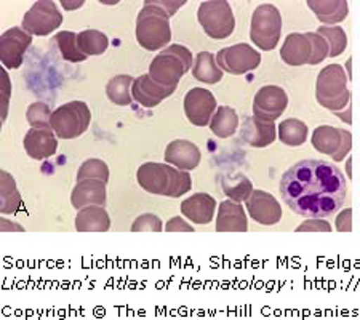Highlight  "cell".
I'll return each mask as SVG.
<instances>
[{"mask_svg": "<svg viewBox=\"0 0 360 320\" xmlns=\"http://www.w3.org/2000/svg\"><path fill=\"white\" fill-rule=\"evenodd\" d=\"M237 127H239V115H237L236 109L229 106H219L210 120V130L213 135L221 139L234 135Z\"/></svg>", "mask_w": 360, "mask_h": 320, "instance_id": "cell-27", "label": "cell"}, {"mask_svg": "<svg viewBox=\"0 0 360 320\" xmlns=\"http://www.w3.org/2000/svg\"><path fill=\"white\" fill-rule=\"evenodd\" d=\"M188 71H191V68L168 46L150 61L149 66L150 79L170 90H176L179 80Z\"/></svg>", "mask_w": 360, "mask_h": 320, "instance_id": "cell-9", "label": "cell"}, {"mask_svg": "<svg viewBox=\"0 0 360 320\" xmlns=\"http://www.w3.org/2000/svg\"><path fill=\"white\" fill-rule=\"evenodd\" d=\"M247 210L258 224L274 226L282 219V207L274 196L266 191H253L247 199Z\"/></svg>", "mask_w": 360, "mask_h": 320, "instance_id": "cell-15", "label": "cell"}, {"mask_svg": "<svg viewBox=\"0 0 360 320\" xmlns=\"http://www.w3.org/2000/svg\"><path fill=\"white\" fill-rule=\"evenodd\" d=\"M282 34L281 11L272 4H264L253 11L250 37L258 49L269 51L274 50Z\"/></svg>", "mask_w": 360, "mask_h": 320, "instance_id": "cell-5", "label": "cell"}, {"mask_svg": "<svg viewBox=\"0 0 360 320\" xmlns=\"http://www.w3.org/2000/svg\"><path fill=\"white\" fill-rule=\"evenodd\" d=\"M197 20H199L203 31L207 32V36L217 40L229 37L236 29L232 7L224 0L202 2L199 11H197Z\"/></svg>", "mask_w": 360, "mask_h": 320, "instance_id": "cell-7", "label": "cell"}, {"mask_svg": "<svg viewBox=\"0 0 360 320\" xmlns=\"http://www.w3.org/2000/svg\"><path fill=\"white\" fill-rule=\"evenodd\" d=\"M281 56L288 66H304L311 63L312 44L307 34L293 32L287 36L281 49Z\"/></svg>", "mask_w": 360, "mask_h": 320, "instance_id": "cell-21", "label": "cell"}, {"mask_svg": "<svg viewBox=\"0 0 360 320\" xmlns=\"http://www.w3.org/2000/svg\"><path fill=\"white\" fill-rule=\"evenodd\" d=\"M217 210V200L205 192H197L181 202V213L194 224H208Z\"/></svg>", "mask_w": 360, "mask_h": 320, "instance_id": "cell-22", "label": "cell"}, {"mask_svg": "<svg viewBox=\"0 0 360 320\" xmlns=\"http://www.w3.org/2000/svg\"><path fill=\"white\" fill-rule=\"evenodd\" d=\"M316 98L322 108L338 113L351 103V90L347 89V75L340 64H328L317 77Z\"/></svg>", "mask_w": 360, "mask_h": 320, "instance_id": "cell-4", "label": "cell"}, {"mask_svg": "<svg viewBox=\"0 0 360 320\" xmlns=\"http://www.w3.org/2000/svg\"><path fill=\"white\" fill-rule=\"evenodd\" d=\"M111 218L101 205H90L79 210L75 217V229L79 232H108Z\"/></svg>", "mask_w": 360, "mask_h": 320, "instance_id": "cell-25", "label": "cell"}, {"mask_svg": "<svg viewBox=\"0 0 360 320\" xmlns=\"http://www.w3.org/2000/svg\"><path fill=\"white\" fill-rule=\"evenodd\" d=\"M53 42L60 50V53L65 61H71V63H82L86 58L82 51L79 50L77 46V34L72 31H65V32H58L53 37Z\"/></svg>", "mask_w": 360, "mask_h": 320, "instance_id": "cell-33", "label": "cell"}, {"mask_svg": "<svg viewBox=\"0 0 360 320\" xmlns=\"http://www.w3.org/2000/svg\"><path fill=\"white\" fill-rule=\"evenodd\" d=\"M193 74L194 79L202 84H218L223 79V69L218 66L217 56L210 51H200L195 56Z\"/></svg>", "mask_w": 360, "mask_h": 320, "instance_id": "cell-26", "label": "cell"}, {"mask_svg": "<svg viewBox=\"0 0 360 320\" xmlns=\"http://www.w3.org/2000/svg\"><path fill=\"white\" fill-rule=\"evenodd\" d=\"M150 2L158 5V7H160L164 11H167L170 18L186 4L184 0H175V2H173V0H150Z\"/></svg>", "mask_w": 360, "mask_h": 320, "instance_id": "cell-41", "label": "cell"}, {"mask_svg": "<svg viewBox=\"0 0 360 320\" xmlns=\"http://www.w3.org/2000/svg\"><path fill=\"white\" fill-rule=\"evenodd\" d=\"M138 184L155 196L181 197L193 188L191 174L176 170L168 164L146 162L138 168Z\"/></svg>", "mask_w": 360, "mask_h": 320, "instance_id": "cell-2", "label": "cell"}, {"mask_svg": "<svg viewBox=\"0 0 360 320\" xmlns=\"http://www.w3.org/2000/svg\"><path fill=\"white\" fill-rule=\"evenodd\" d=\"M63 15L51 0H39L22 18V29L31 36H49L61 26Z\"/></svg>", "mask_w": 360, "mask_h": 320, "instance_id": "cell-10", "label": "cell"}, {"mask_svg": "<svg viewBox=\"0 0 360 320\" xmlns=\"http://www.w3.org/2000/svg\"><path fill=\"white\" fill-rule=\"evenodd\" d=\"M276 124L253 117H247L240 127V139L248 146L263 149L276 141Z\"/></svg>", "mask_w": 360, "mask_h": 320, "instance_id": "cell-18", "label": "cell"}, {"mask_svg": "<svg viewBox=\"0 0 360 320\" xmlns=\"http://www.w3.org/2000/svg\"><path fill=\"white\" fill-rule=\"evenodd\" d=\"M84 179H100V181L108 183L109 181L108 165L100 159L85 160L84 164L79 167V172H77V181H84Z\"/></svg>", "mask_w": 360, "mask_h": 320, "instance_id": "cell-35", "label": "cell"}, {"mask_svg": "<svg viewBox=\"0 0 360 320\" xmlns=\"http://www.w3.org/2000/svg\"><path fill=\"white\" fill-rule=\"evenodd\" d=\"M278 191L290 210L300 217L328 218L345 203L347 183L332 162L304 159L283 173Z\"/></svg>", "mask_w": 360, "mask_h": 320, "instance_id": "cell-1", "label": "cell"}, {"mask_svg": "<svg viewBox=\"0 0 360 320\" xmlns=\"http://www.w3.org/2000/svg\"><path fill=\"white\" fill-rule=\"evenodd\" d=\"M2 95H4V101H2V120L7 117V108H8V100H10V80L8 75L5 71H2Z\"/></svg>", "mask_w": 360, "mask_h": 320, "instance_id": "cell-43", "label": "cell"}, {"mask_svg": "<svg viewBox=\"0 0 360 320\" xmlns=\"http://www.w3.org/2000/svg\"><path fill=\"white\" fill-rule=\"evenodd\" d=\"M21 205L22 200L15 179L8 172H0V212L7 215L16 213Z\"/></svg>", "mask_w": 360, "mask_h": 320, "instance_id": "cell-28", "label": "cell"}, {"mask_svg": "<svg viewBox=\"0 0 360 320\" xmlns=\"http://www.w3.org/2000/svg\"><path fill=\"white\" fill-rule=\"evenodd\" d=\"M217 231L218 232H247L248 231L247 215L239 202H234L229 199L219 203Z\"/></svg>", "mask_w": 360, "mask_h": 320, "instance_id": "cell-23", "label": "cell"}, {"mask_svg": "<svg viewBox=\"0 0 360 320\" xmlns=\"http://www.w3.org/2000/svg\"><path fill=\"white\" fill-rule=\"evenodd\" d=\"M335 115H338V117H340L342 122H345V124L351 125V124H352V104L349 103L345 109L338 110V113H335Z\"/></svg>", "mask_w": 360, "mask_h": 320, "instance_id": "cell-44", "label": "cell"}, {"mask_svg": "<svg viewBox=\"0 0 360 320\" xmlns=\"http://www.w3.org/2000/svg\"><path fill=\"white\" fill-rule=\"evenodd\" d=\"M336 231L338 232H351L352 231V208H346L336 217Z\"/></svg>", "mask_w": 360, "mask_h": 320, "instance_id": "cell-40", "label": "cell"}, {"mask_svg": "<svg viewBox=\"0 0 360 320\" xmlns=\"http://www.w3.org/2000/svg\"><path fill=\"white\" fill-rule=\"evenodd\" d=\"M298 232H330L332 231V226L327 223L323 218H309L304 221L303 224L296 228Z\"/></svg>", "mask_w": 360, "mask_h": 320, "instance_id": "cell-39", "label": "cell"}, {"mask_svg": "<svg viewBox=\"0 0 360 320\" xmlns=\"http://www.w3.org/2000/svg\"><path fill=\"white\" fill-rule=\"evenodd\" d=\"M77 46L85 56L103 55L109 46V39L101 31L86 29V31L77 34Z\"/></svg>", "mask_w": 360, "mask_h": 320, "instance_id": "cell-29", "label": "cell"}, {"mask_svg": "<svg viewBox=\"0 0 360 320\" xmlns=\"http://www.w3.org/2000/svg\"><path fill=\"white\" fill-rule=\"evenodd\" d=\"M162 229H164V226H162L160 218L153 213L141 215V217L135 219V223L131 226L133 232H160Z\"/></svg>", "mask_w": 360, "mask_h": 320, "instance_id": "cell-38", "label": "cell"}, {"mask_svg": "<svg viewBox=\"0 0 360 320\" xmlns=\"http://www.w3.org/2000/svg\"><path fill=\"white\" fill-rule=\"evenodd\" d=\"M309 7L325 26H335L345 21L349 13V4L346 0H307Z\"/></svg>", "mask_w": 360, "mask_h": 320, "instance_id": "cell-24", "label": "cell"}, {"mask_svg": "<svg viewBox=\"0 0 360 320\" xmlns=\"http://www.w3.org/2000/svg\"><path fill=\"white\" fill-rule=\"evenodd\" d=\"M51 110L45 103L37 101L32 103L27 109V122L32 128H44V130H51Z\"/></svg>", "mask_w": 360, "mask_h": 320, "instance_id": "cell-36", "label": "cell"}, {"mask_svg": "<svg viewBox=\"0 0 360 320\" xmlns=\"http://www.w3.org/2000/svg\"><path fill=\"white\" fill-rule=\"evenodd\" d=\"M63 7H65L66 10H74V8H79V7H82L84 5V2H74V4H69V2H66V0H63Z\"/></svg>", "mask_w": 360, "mask_h": 320, "instance_id": "cell-45", "label": "cell"}, {"mask_svg": "<svg viewBox=\"0 0 360 320\" xmlns=\"http://www.w3.org/2000/svg\"><path fill=\"white\" fill-rule=\"evenodd\" d=\"M311 143L317 153L327 154L335 162H340L351 153L352 133L349 130H342V128L322 125L317 127L312 133Z\"/></svg>", "mask_w": 360, "mask_h": 320, "instance_id": "cell-8", "label": "cell"}, {"mask_svg": "<svg viewBox=\"0 0 360 320\" xmlns=\"http://www.w3.org/2000/svg\"><path fill=\"white\" fill-rule=\"evenodd\" d=\"M165 231L167 232H194V228L186 223L184 219H181L179 217H175L168 221L165 226Z\"/></svg>", "mask_w": 360, "mask_h": 320, "instance_id": "cell-42", "label": "cell"}, {"mask_svg": "<svg viewBox=\"0 0 360 320\" xmlns=\"http://www.w3.org/2000/svg\"><path fill=\"white\" fill-rule=\"evenodd\" d=\"M288 96L283 89L277 85H266L259 89L253 100V115L259 120L274 122L287 109Z\"/></svg>", "mask_w": 360, "mask_h": 320, "instance_id": "cell-12", "label": "cell"}, {"mask_svg": "<svg viewBox=\"0 0 360 320\" xmlns=\"http://www.w3.org/2000/svg\"><path fill=\"white\" fill-rule=\"evenodd\" d=\"M223 183V191L224 194L229 197L231 200L234 202H243L247 200L253 192V184L250 179L245 177V174L237 173L234 178L232 177H223L221 179Z\"/></svg>", "mask_w": 360, "mask_h": 320, "instance_id": "cell-32", "label": "cell"}, {"mask_svg": "<svg viewBox=\"0 0 360 320\" xmlns=\"http://www.w3.org/2000/svg\"><path fill=\"white\" fill-rule=\"evenodd\" d=\"M25 151L34 160H45L55 155L58 151V139L53 130L31 128L25 136Z\"/></svg>", "mask_w": 360, "mask_h": 320, "instance_id": "cell-17", "label": "cell"}, {"mask_svg": "<svg viewBox=\"0 0 360 320\" xmlns=\"http://www.w3.org/2000/svg\"><path fill=\"white\" fill-rule=\"evenodd\" d=\"M133 82H135V79L131 75H115L106 85V95L109 100L117 104V106H129L133 101L130 93V85H133Z\"/></svg>", "mask_w": 360, "mask_h": 320, "instance_id": "cell-30", "label": "cell"}, {"mask_svg": "<svg viewBox=\"0 0 360 320\" xmlns=\"http://www.w3.org/2000/svg\"><path fill=\"white\" fill-rule=\"evenodd\" d=\"M307 133H309L307 125L300 119H287L281 122V125H278V138H281L283 144L292 148L304 144L307 139Z\"/></svg>", "mask_w": 360, "mask_h": 320, "instance_id": "cell-31", "label": "cell"}, {"mask_svg": "<svg viewBox=\"0 0 360 320\" xmlns=\"http://www.w3.org/2000/svg\"><path fill=\"white\" fill-rule=\"evenodd\" d=\"M217 63L223 69V72L243 75L259 66L261 55L253 46L247 44H237L219 50L217 55Z\"/></svg>", "mask_w": 360, "mask_h": 320, "instance_id": "cell-11", "label": "cell"}, {"mask_svg": "<svg viewBox=\"0 0 360 320\" xmlns=\"http://www.w3.org/2000/svg\"><path fill=\"white\" fill-rule=\"evenodd\" d=\"M319 36H322L328 42L330 58L340 56L347 46V37L345 29L340 26H321L317 29Z\"/></svg>", "mask_w": 360, "mask_h": 320, "instance_id": "cell-34", "label": "cell"}, {"mask_svg": "<svg viewBox=\"0 0 360 320\" xmlns=\"http://www.w3.org/2000/svg\"><path fill=\"white\" fill-rule=\"evenodd\" d=\"M202 154L197 144L188 139H175L165 149V162L168 165H175L179 170L191 172L200 164Z\"/></svg>", "mask_w": 360, "mask_h": 320, "instance_id": "cell-16", "label": "cell"}, {"mask_svg": "<svg viewBox=\"0 0 360 320\" xmlns=\"http://www.w3.org/2000/svg\"><path fill=\"white\" fill-rule=\"evenodd\" d=\"M138 44L149 51L164 49L172 40L170 16L150 0L144 4L136 20Z\"/></svg>", "mask_w": 360, "mask_h": 320, "instance_id": "cell-3", "label": "cell"}, {"mask_svg": "<svg viewBox=\"0 0 360 320\" xmlns=\"http://www.w3.org/2000/svg\"><path fill=\"white\" fill-rule=\"evenodd\" d=\"M307 37H309L312 44V58H311V66H316V64L322 63L325 58L330 55V46L328 42L322 36H319L316 32H307Z\"/></svg>", "mask_w": 360, "mask_h": 320, "instance_id": "cell-37", "label": "cell"}, {"mask_svg": "<svg viewBox=\"0 0 360 320\" xmlns=\"http://www.w3.org/2000/svg\"><path fill=\"white\" fill-rule=\"evenodd\" d=\"M72 207L82 210L90 205H104L106 203V183L100 179H84L77 181V186L71 194Z\"/></svg>", "mask_w": 360, "mask_h": 320, "instance_id": "cell-20", "label": "cell"}, {"mask_svg": "<svg viewBox=\"0 0 360 320\" xmlns=\"http://www.w3.org/2000/svg\"><path fill=\"white\" fill-rule=\"evenodd\" d=\"M175 90L165 89V87L159 85L150 79L149 74L139 75L135 79V82L131 85V96L136 103L141 104L144 108H155L158 104L172 95Z\"/></svg>", "mask_w": 360, "mask_h": 320, "instance_id": "cell-19", "label": "cell"}, {"mask_svg": "<svg viewBox=\"0 0 360 320\" xmlns=\"http://www.w3.org/2000/svg\"><path fill=\"white\" fill-rule=\"evenodd\" d=\"M32 44V36L21 27H11L0 37V61L7 69H18Z\"/></svg>", "mask_w": 360, "mask_h": 320, "instance_id": "cell-14", "label": "cell"}, {"mask_svg": "<svg viewBox=\"0 0 360 320\" xmlns=\"http://www.w3.org/2000/svg\"><path fill=\"white\" fill-rule=\"evenodd\" d=\"M217 100L213 93L207 89L189 90L184 98V113L186 117L195 127H207L210 125L213 114L217 113Z\"/></svg>", "mask_w": 360, "mask_h": 320, "instance_id": "cell-13", "label": "cell"}, {"mask_svg": "<svg viewBox=\"0 0 360 320\" xmlns=\"http://www.w3.org/2000/svg\"><path fill=\"white\" fill-rule=\"evenodd\" d=\"M91 122V113L84 101H71L51 114V130L61 139H74L84 135Z\"/></svg>", "mask_w": 360, "mask_h": 320, "instance_id": "cell-6", "label": "cell"}]
</instances>
